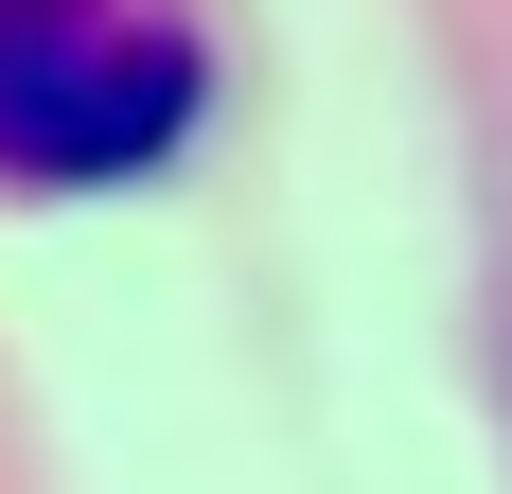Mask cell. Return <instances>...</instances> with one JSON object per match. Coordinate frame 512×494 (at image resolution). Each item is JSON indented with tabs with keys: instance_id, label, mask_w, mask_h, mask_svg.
<instances>
[{
	"instance_id": "cell-1",
	"label": "cell",
	"mask_w": 512,
	"mask_h": 494,
	"mask_svg": "<svg viewBox=\"0 0 512 494\" xmlns=\"http://www.w3.org/2000/svg\"><path fill=\"white\" fill-rule=\"evenodd\" d=\"M212 106V53L177 0H0V177L18 195H106L159 177Z\"/></svg>"
}]
</instances>
